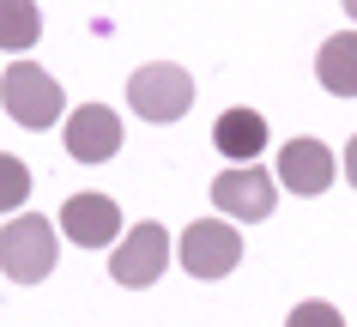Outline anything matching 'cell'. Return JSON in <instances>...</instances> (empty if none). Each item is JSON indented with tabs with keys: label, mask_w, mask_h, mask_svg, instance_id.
<instances>
[{
	"label": "cell",
	"mask_w": 357,
	"mask_h": 327,
	"mask_svg": "<svg viewBox=\"0 0 357 327\" xmlns=\"http://www.w3.org/2000/svg\"><path fill=\"white\" fill-rule=\"evenodd\" d=\"M0 109H6V121H19L24 134H49L55 121H67V91H61V79L49 67L13 61L0 73Z\"/></svg>",
	"instance_id": "cell-1"
},
{
	"label": "cell",
	"mask_w": 357,
	"mask_h": 327,
	"mask_svg": "<svg viewBox=\"0 0 357 327\" xmlns=\"http://www.w3.org/2000/svg\"><path fill=\"white\" fill-rule=\"evenodd\" d=\"M55 267H61L55 218H43V212H19V218L0 225V273H6L13 285H43Z\"/></svg>",
	"instance_id": "cell-2"
},
{
	"label": "cell",
	"mask_w": 357,
	"mask_h": 327,
	"mask_svg": "<svg viewBox=\"0 0 357 327\" xmlns=\"http://www.w3.org/2000/svg\"><path fill=\"white\" fill-rule=\"evenodd\" d=\"M169 254H176V267L188 273V279H230V273L243 267V231L225 225V218H194L182 236H169Z\"/></svg>",
	"instance_id": "cell-3"
},
{
	"label": "cell",
	"mask_w": 357,
	"mask_h": 327,
	"mask_svg": "<svg viewBox=\"0 0 357 327\" xmlns=\"http://www.w3.org/2000/svg\"><path fill=\"white\" fill-rule=\"evenodd\" d=\"M194 103V73L188 67H176V61H146V67H133L128 73V109L151 128H169V121H182Z\"/></svg>",
	"instance_id": "cell-4"
},
{
	"label": "cell",
	"mask_w": 357,
	"mask_h": 327,
	"mask_svg": "<svg viewBox=\"0 0 357 327\" xmlns=\"http://www.w3.org/2000/svg\"><path fill=\"white\" fill-rule=\"evenodd\" d=\"M164 273H169V231L158 218H139V225H128V231L115 236L109 279L121 291H146V285H158Z\"/></svg>",
	"instance_id": "cell-5"
},
{
	"label": "cell",
	"mask_w": 357,
	"mask_h": 327,
	"mask_svg": "<svg viewBox=\"0 0 357 327\" xmlns=\"http://www.w3.org/2000/svg\"><path fill=\"white\" fill-rule=\"evenodd\" d=\"M212 206L225 212V225H261V218H273V206H279V188H273V176L261 170V164H230V170L212 176Z\"/></svg>",
	"instance_id": "cell-6"
},
{
	"label": "cell",
	"mask_w": 357,
	"mask_h": 327,
	"mask_svg": "<svg viewBox=\"0 0 357 327\" xmlns=\"http://www.w3.org/2000/svg\"><path fill=\"white\" fill-rule=\"evenodd\" d=\"M55 236L73 243V249H115V236H121V206H115L103 188H79V194L61 200Z\"/></svg>",
	"instance_id": "cell-7"
},
{
	"label": "cell",
	"mask_w": 357,
	"mask_h": 327,
	"mask_svg": "<svg viewBox=\"0 0 357 327\" xmlns=\"http://www.w3.org/2000/svg\"><path fill=\"white\" fill-rule=\"evenodd\" d=\"M61 146H67L73 164H109L121 152V116H115L109 103H79L61 121Z\"/></svg>",
	"instance_id": "cell-8"
},
{
	"label": "cell",
	"mask_w": 357,
	"mask_h": 327,
	"mask_svg": "<svg viewBox=\"0 0 357 327\" xmlns=\"http://www.w3.org/2000/svg\"><path fill=\"white\" fill-rule=\"evenodd\" d=\"M333 176H339L333 146H321V139H284L279 146V176H273V188L315 200V194L333 188Z\"/></svg>",
	"instance_id": "cell-9"
},
{
	"label": "cell",
	"mask_w": 357,
	"mask_h": 327,
	"mask_svg": "<svg viewBox=\"0 0 357 327\" xmlns=\"http://www.w3.org/2000/svg\"><path fill=\"white\" fill-rule=\"evenodd\" d=\"M266 116L261 109H248V103H230L225 116L212 121V146H218V158L225 164H261V152H266Z\"/></svg>",
	"instance_id": "cell-10"
},
{
	"label": "cell",
	"mask_w": 357,
	"mask_h": 327,
	"mask_svg": "<svg viewBox=\"0 0 357 327\" xmlns=\"http://www.w3.org/2000/svg\"><path fill=\"white\" fill-rule=\"evenodd\" d=\"M315 73H321V91L327 97H357V37L351 31H333L321 43Z\"/></svg>",
	"instance_id": "cell-11"
},
{
	"label": "cell",
	"mask_w": 357,
	"mask_h": 327,
	"mask_svg": "<svg viewBox=\"0 0 357 327\" xmlns=\"http://www.w3.org/2000/svg\"><path fill=\"white\" fill-rule=\"evenodd\" d=\"M43 37V6H31V0H0V49H31V43Z\"/></svg>",
	"instance_id": "cell-12"
},
{
	"label": "cell",
	"mask_w": 357,
	"mask_h": 327,
	"mask_svg": "<svg viewBox=\"0 0 357 327\" xmlns=\"http://www.w3.org/2000/svg\"><path fill=\"white\" fill-rule=\"evenodd\" d=\"M24 200H31V164L13 158V152H0V218H6V212L19 218Z\"/></svg>",
	"instance_id": "cell-13"
},
{
	"label": "cell",
	"mask_w": 357,
	"mask_h": 327,
	"mask_svg": "<svg viewBox=\"0 0 357 327\" xmlns=\"http://www.w3.org/2000/svg\"><path fill=\"white\" fill-rule=\"evenodd\" d=\"M284 327H345V315H339L327 297H309V303H297L284 315Z\"/></svg>",
	"instance_id": "cell-14"
}]
</instances>
